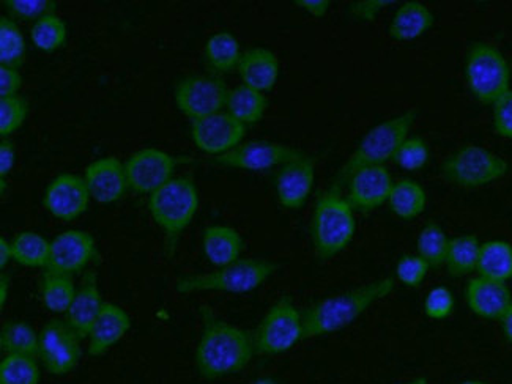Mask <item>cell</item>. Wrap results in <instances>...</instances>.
<instances>
[{"label": "cell", "instance_id": "6da1fadb", "mask_svg": "<svg viewBox=\"0 0 512 384\" xmlns=\"http://www.w3.org/2000/svg\"><path fill=\"white\" fill-rule=\"evenodd\" d=\"M202 336L197 344L196 369L205 380H219L242 372L256 353L253 333L216 315L212 307H201Z\"/></svg>", "mask_w": 512, "mask_h": 384}, {"label": "cell", "instance_id": "7a4b0ae2", "mask_svg": "<svg viewBox=\"0 0 512 384\" xmlns=\"http://www.w3.org/2000/svg\"><path fill=\"white\" fill-rule=\"evenodd\" d=\"M394 288H396L394 277L386 276L347 292L327 296L311 304L301 311L303 326H305V340L330 336L342 331L357 322L358 318L366 314L375 303L390 296Z\"/></svg>", "mask_w": 512, "mask_h": 384}, {"label": "cell", "instance_id": "3957f363", "mask_svg": "<svg viewBox=\"0 0 512 384\" xmlns=\"http://www.w3.org/2000/svg\"><path fill=\"white\" fill-rule=\"evenodd\" d=\"M418 115L420 111L412 108L372 126L371 130L361 137L360 144L347 159L346 164L338 170L330 189L342 192L346 189L347 181L357 170L364 167L386 166L388 161H393L397 148L409 137Z\"/></svg>", "mask_w": 512, "mask_h": 384}, {"label": "cell", "instance_id": "277c9868", "mask_svg": "<svg viewBox=\"0 0 512 384\" xmlns=\"http://www.w3.org/2000/svg\"><path fill=\"white\" fill-rule=\"evenodd\" d=\"M357 232L355 210L342 192H322L311 216V241L320 262H328L352 243Z\"/></svg>", "mask_w": 512, "mask_h": 384}, {"label": "cell", "instance_id": "5b68a950", "mask_svg": "<svg viewBox=\"0 0 512 384\" xmlns=\"http://www.w3.org/2000/svg\"><path fill=\"white\" fill-rule=\"evenodd\" d=\"M278 263L267 259H240L212 273L191 274L175 282L182 295L197 292L249 293L264 285L276 271Z\"/></svg>", "mask_w": 512, "mask_h": 384}, {"label": "cell", "instance_id": "8992f818", "mask_svg": "<svg viewBox=\"0 0 512 384\" xmlns=\"http://www.w3.org/2000/svg\"><path fill=\"white\" fill-rule=\"evenodd\" d=\"M199 208V191L188 177L172 178L149 196V210L156 226L166 235L167 248L174 249Z\"/></svg>", "mask_w": 512, "mask_h": 384}, {"label": "cell", "instance_id": "52a82bcc", "mask_svg": "<svg viewBox=\"0 0 512 384\" xmlns=\"http://www.w3.org/2000/svg\"><path fill=\"white\" fill-rule=\"evenodd\" d=\"M464 78L475 100L492 106L511 90V68L500 49L475 41L468 46L464 60Z\"/></svg>", "mask_w": 512, "mask_h": 384}, {"label": "cell", "instance_id": "ba28073f", "mask_svg": "<svg viewBox=\"0 0 512 384\" xmlns=\"http://www.w3.org/2000/svg\"><path fill=\"white\" fill-rule=\"evenodd\" d=\"M508 172L506 159L475 144L457 148L442 164L443 178L461 189L484 188L505 178Z\"/></svg>", "mask_w": 512, "mask_h": 384}, {"label": "cell", "instance_id": "9c48e42d", "mask_svg": "<svg viewBox=\"0 0 512 384\" xmlns=\"http://www.w3.org/2000/svg\"><path fill=\"white\" fill-rule=\"evenodd\" d=\"M253 337L257 355L265 356L282 355L305 340L303 312L294 298L281 296L260 320Z\"/></svg>", "mask_w": 512, "mask_h": 384}, {"label": "cell", "instance_id": "30bf717a", "mask_svg": "<svg viewBox=\"0 0 512 384\" xmlns=\"http://www.w3.org/2000/svg\"><path fill=\"white\" fill-rule=\"evenodd\" d=\"M229 92L231 89L221 76L193 74L183 78L175 87V103L180 112L194 122L226 111Z\"/></svg>", "mask_w": 512, "mask_h": 384}, {"label": "cell", "instance_id": "8fae6325", "mask_svg": "<svg viewBox=\"0 0 512 384\" xmlns=\"http://www.w3.org/2000/svg\"><path fill=\"white\" fill-rule=\"evenodd\" d=\"M81 342V337L65 320L54 318L40 331L38 359L51 375L64 377L71 370H75L81 361Z\"/></svg>", "mask_w": 512, "mask_h": 384}, {"label": "cell", "instance_id": "7c38bea8", "mask_svg": "<svg viewBox=\"0 0 512 384\" xmlns=\"http://www.w3.org/2000/svg\"><path fill=\"white\" fill-rule=\"evenodd\" d=\"M179 159L158 148H142L125 161L128 186L136 194H153L174 178Z\"/></svg>", "mask_w": 512, "mask_h": 384}, {"label": "cell", "instance_id": "4fadbf2b", "mask_svg": "<svg viewBox=\"0 0 512 384\" xmlns=\"http://www.w3.org/2000/svg\"><path fill=\"white\" fill-rule=\"evenodd\" d=\"M300 148L290 145L279 144L271 141H248L242 142L232 152L226 155L216 156L215 164L231 169L249 170V172H260V170L281 167L289 163L290 159L303 155Z\"/></svg>", "mask_w": 512, "mask_h": 384}, {"label": "cell", "instance_id": "5bb4252c", "mask_svg": "<svg viewBox=\"0 0 512 384\" xmlns=\"http://www.w3.org/2000/svg\"><path fill=\"white\" fill-rule=\"evenodd\" d=\"M97 257V243L89 232L67 230L51 241L45 271L73 276L86 270Z\"/></svg>", "mask_w": 512, "mask_h": 384}, {"label": "cell", "instance_id": "9a60e30c", "mask_svg": "<svg viewBox=\"0 0 512 384\" xmlns=\"http://www.w3.org/2000/svg\"><path fill=\"white\" fill-rule=\"evenodd\" d=\"M245 125L226 111L216 112L204 119L194 120L191 136L194 144L207 155L221 156L242 144L246 136Z\"/></svg>", "mask_w": 512, "mask_h": 384}, {"label": "cell", "instance_id": "2e32d148", "mask_svg": "<svg viewBox=\"0 0 512 384\" xmlns=\"http://www.w3.org/2000/svg\"><path fill=\"white\" fill-rule=\"evenodd\" d=\"M316 181V158L303 155L279 167L275 178L279 204L287 210H301L308 204Z\"/></svg>", "mask_w": 512, "mask_h": 384}, {"label": "cell", "instance_id": "e0dca14e", "mask_svg": "<svg viewBox=\"0 0 512 384\" xmlns=\"http://www.w3.org/2000/svg\"><path fill=\"white\" fill-rule=\"evenodd\" d=\"M393 185V177L388 167H364L357 170L347 181L346 199L353 210L361 215H371L372 211L388 204Z\"/></svg>", "mask_w": 512, "mask_h": 384}, {"label": "cell", "instance_id": "ac0fdd59", "mask_svg": "<svg viewBox=\"0 0 512 384\" xmlns=\"http://www.w3.org/2000/svg\"><path fill=\"white\" fill-rule=\"evenodd\" d=\"M90 199L92 197L84 177L65 172L49 183L43 205L54 218L73 221L86 213Z\"/></svg>", "mask_w": 512, "mask_h": 384}, {"label": "cell", "instance_id": "d6986e66", "mask_svg": "<svg viewBox=\"0 0 512 384\" xmlns=\"http://www.w3.org/2000/svg\"><path fill=\"white\" fill-rule=\"evenodd\" d=\"M90 197L98 204H114L127 194L128 180L125 164L116 156L97 159L84 172Z\"/></svg>", "mask_w": 512, "mask_h": 384}, {"label": "cell", "instance_id": "ffe728a7", "mask_svg": "<svg viewBox=\"0 0 512 384\" xmlns=\"http://www.w3.org/2000/svg\"><path fill=\"white\" fill-rule=\"evenodd\" d=\"M465 301L476 317L500 320L512 303V293L505 282L490 281L476 276L467 282Z\"/></svg>", "mask_w": 512, "mask_h": 384}, {"label": "cell", "instance_id": "44dd1931", "mask_svg": "<svg viewBox=\"0 0 512 384\" xmlns=\"http://www.w3.org/2000/svg\"><path fill=\"white\" fill-rule=\"evenodd\" d=\"M103 306L104 301L98 288L97 273L86 271L76 292L75 300L65 314V322L82 340L87 339Z\"/></svg>", "mask_w": 512, "mask_h": 384}, {"label": "cell", "instance_id": "7402d4cb", "mask_svg": "<svg viewBox=\"0 0 512 384\" xmlns=\"http://www.w3.org/2000/svg\"><path fill=\"white\" fill-rule=\"evenodd\" d=\"M131 329V317L125 309L114 303H104L97 322L90 329L89 348L90 356H103L109 348L119 344Z\"/></svg>", "mask_w": 512, "mask_h": 384}, {"label": "cell", "instance_id": "603a6c76", "mask_svg": "<svg viewBox=\"0 0 512 384\" xmlns=\"http://www.w3.org/2000/svg\"><path fill=\"white\" fill-rule=\"evenodd\" d=\"M237 71L243 84L265 93L275 87L281 67L275 52L257 46L243 52Z\"/></svg>", "mask_w": 512, "mask_h": 384}, {"label": "cell", "instance_id": "cb8c5ba5", "mask_svg": "<svg viewBox=\"0 0 512 384\" xmlns=\"http://www.w3.org/2000/svg\"><path fill=\"white\" fill-rule=\"evenodd\" d=\"M435 16L431 8L421 4L418 0H409L399 5L388 27L391 40L404 41L418 40L434 27Z\"/></svg>", "mask_w": 512, "mask_h": 384}, {"label": "cell", "instance_id": "d4e9b609", "mask_svg": "<svg viewBox=\"0 0 512 384\" xmlns=\"http://www.w3.org/2000/svg\"><path fill=\"white\" fill-rule=\"evenodd\" d=\"M202 246L208 262L216 268H223L242 259L245 241L234 227L210 226L204 230Z\"/></svg>", "mask_w": 512, "mask_h": 384}, {"label": "cell", "instance_id": "484cf974", "mask_svg": "<svg viewBox=\"0 0 512 384\" xmlns=\"http://www.w3.org/2000/svg\"><path fill=\"white\" fill-rule=\"evenodd\" d=\"M242 56L243 52L237 38L226 30L216 32L208 38L205 45V65L215 76H223L237 70Z\"/></svg>", "mask_w": 512, "mask_h": 384}, {"label": "cell", "instance_id": "4316f807", "mask_svg": "<svg viewBox=\"0 0 512 384\" xmlns=\"http://www.w3.org/2000/svg\"><path fill=\"white\" fill-rule=\"evenodd\" d=\"M268 100L265 93L251 89L248 85L240 84L231 89L227 96L226 112L235 120L248 126L256 125L264 119L267 112Z\"/></svg>", "mask_w": 512, "mask_h": 384}, {"label": "cell", "instance_id": "83f0119b", "mask_svg": "<svg viewBox=\"0 0 512 384\" xmlns=\"http://www.w3.org/2000/svg\"><path fill=\"white\" fill-rule=\"evenodd\" d=\"M388 207L393 215L404 221L420 218L427 207L426 189L412 178L394 181Z\"/></svg>", "mask_w": 512, "mask_h": 384}, {"label": "cell", "instance_id": "f1b7e54d", "mask_svg": "<svg viewBox=\"0 0 512 384\" xmlns=\"http://www.w3.org/2000/svg\"><path fill=\"white\" fill-rule=\"evenodd\" d=\"M478 276L490 281L508 282L512 279V244L503 240L486 241L479 252Z\"/></svg>", "mask_w": 512, "mask_h": 384}, {"label": "cell", "instance_id": "f546056e", "mask_svg": "<svg viewBox=\"0 0 512 384\" xmlns=\"http://www.w3.org/2000/svg\"><path fill=\"white\" fill-rule=\"evenodd\" d=\"M481 244L483 243L473 233H462L451 238L445 262L449 276L459 279L476 273Z\"/></svg>", "mask_w": 512, "mask_h": 384}, {"label": "cell", "instance_id": "4dcf8cb0", "mask_svg": "<svg viewBox=\"0 0 512 384\" xmlns=\"http://www.w3.org/2000/svg\"><path fill=\"white\" fill-rule=\"evenodd\" d=\"M76 292L78 288L73 281V276L43 271L40 284L41 301L52 314H67L71 303L75 300Z\"/></svg>", "mask_w": 512, "mask_h": 384}, {"label": "cell", "instance_id": "1f68e13d", "mask_svg": "<svg viewBox=\"0 0 512 384\" xmlns=\"http://www.w3.org/2000/svg\"><path fill=\"white\" fill-rule=\"evenodd\" d=\"M0 347L7 355L38 358L40 333H37L29 323L7 322L0 331Z\"/></svg>", "mask_w": 512, "mask_h": 384}, {"label": "cell", "instance_id": "d6a6232c", "mask_svg": "<svg viewBox=\"0 0 512 384\" xmlns=\"http://www.w3.org/2000/svg\"><path fill=\"white\" fill-rule=\"evenodd\" d=\"M12 251L13 260L19 265L45 270L51 251V241L41 237L40 233L26 230L15 235L12 240Z\"/></svg>", "mask_w": 512, "mask_h": 384}, {"label": "cell", "instance_id": "836d02e7", "mask_svg": "<svg viewBox=\"0 0 512 384\" xmlns=\"http://www.w3.org/2000/svg\"><path fill=\"white\" fill-rule=\"evenodd\" d=\"M27 46L23 32L8 16L0 18V67L19 70L26 63Z\"/></svg>", "mask_w": 512, "mask_h": 384}, {"label": "cell", "instance_id": "e575fe53", "mask_svg": "<svg viewBox=\"0 0 512 384\" xmlns=\"http://www.w3.org/2000/svg\"><path fill=\"white\" fill-rule=\"evenodd\" d=\"M449 241L451 238L446 235L445 229L438 222L429 221L424 224L416 240V254L431 268H440L445 266Z\"/></svg>", "mask_w": 512, "mask_h": 384}, {"label": "cell", "instance_id": "d590c367", "mask_svg": "<svg viewBox=\"0 0 512 384\" xmlns=\"http://www.w3.org/2000/svg\"><path fill=\"white\" fill-rule=\"evenodd\" d=\"M67 24L59 15H48L38 19L30 29V40L35 48L43 52H54L67 43Z\"/></svg>", "mask_w": 512, "mask_h": 384}, {"label": "cell", "instance_id": "8d00e7d4", "mask_svg": "<svg viewBox=\"0 0 512 384\" xmlns=\"http://www.w3.org/2000/svg\"><path fill=\"white\" fill-rule=\"evenodd\" d=\"M40 378L37 358L7 355L0 362V384H38Z\"/></svg>", "mask_w": 512, "mask_h": 384}, {"label": "cell", "instance_id": "74e56055", "mask_svg": "<svg viewBox=\"0 0 512 384\" xmlns=\"http://www.w3.org/2000/svg\"><path fill=\"white\" fill-rule=\"evenodd\" d=\"M8 18L23 23H37L38 19L48 15H56L57 2L54 0H4Z\"/></svg>", "mask_w": 512, "mask_h": 384}, {"label": "cell", "instance_id": "f35d334b", "mask_svg": "<svg viewBox=\"0 0 512 384\" xmlns=\"http://www.w3.org/2000/svg\"><path fill=\"white\" fill-rule=\"evenodd\" d=\"M431 158V150L429 145L424 141L423 137L413 136L407 137L402 142L401 147L397 148L396 155H394L393 163L401 169L415 172L426 167Z\"/></svg>", "mask_w": 512, "mask_h": 384}, {"label": "cell", "instance_id": "ab89813d", "mask_svg": "<svg viewBox=\"0 0 512 384\" xmlns=\"http://www.w3.org/2000/svg\"><path fill=\"white\" fill-rule=\"evenodd\" d=\"M29 115V104L23 96L0 98V136L8 139L10 134L18 131Z\"/></svg>", "mask_w": 512, "mask_h": 384}, {"label": "cell", "instance_id": "60d3db41", "mask_svg": "<svg viewBox=\"0 0 512 384\" xmlns=\"http://www.w3.org/2000/svg\"><path fill=\"white\" fill-rule=\"evenodd\" d=\"M431 266L418 254L402 255L396 265V279L409 288H418L426 281Z\"/></svg>", "mask_w": 512, "mask_h": 384}, {"label": "cell", "instance_id": "b9f144b4", "mask_svg": "<svg viewBox=\"0 0 512 384\" xmlns=\"http://www.w3.org/2000/svg\"><path fill=\"white\" fill-rule=\"evenodd\" d=\"M456 298L448 287H435L424 300V314L431 320H445L453 314Z\"/></svg>", "mask_w": 512, "mask_h": 384}, {"label": "cell", "instance_id": "7bdbcfd3", "mask_svg": "<svg viewBox=\"0 0 512 384\" xmlns=\"http://www.w3.org/2000/svg\"><path fill=\"white\" fill-rule=\"evenodd\" d=\"M492 123L498 136L512 141V89L492 104Z\"/></svg>", "mask_w": 512, "mask_h": 384}, {"label": "cell", "instance_id": "ee69618b", "mask_svg": "<svg viewBox=\"0 0 512 384\" xmlns=\"http://www.w3.org/2000/svg\"><path fill=\"white\" fill-rule=\"evenodd\" d=\"M393 4V0H357L349 5L347 13L355 23H374Z\"/></svg>", "mask_w": 512, "mask_h": 384}, {"label": "cell", "instance_id": "f6af8a7d", "mask_svg": "<svg viewBox=\"0 0 512 384\" xmlns=\"http://www.w3.org/2000/svg\"><path fill=\"white\" fill-rule=\"evenodd\" d=\"M16 161V148L10 139H4L0 144V194L4 196L5 188H7V175L12 172Z\"/></svg>", "mask_w": 512, "mask_h": 384}, {"label": "cell", "instance_id": "bcb514c9", "mask_svg": "<svg viewBox=\"0 0 512 384\" xmlns=\"http://www.w3.org/2000/svg\"><path fill=\"white\" fill-rule=\"evenodd\" d=\"M21 87H23V76L19 70L0 67V98L18 95Z\"/></svg>", "mask_w": 512, "mask_h": 384}, {"label": "cell", "instance_id": "7dc6e473", "mask_svg": "<svg viewBox=\"0 0 512 384\" xmlns=\"http://www.w3.org/2000/svg\"><path fill=\"white\" fill-rule=\"evenodd\" d=\"M295 5L303 12L311 15L312 18L322 19L327 16L331 2H328V0H295Z\"/></svg>", "mask_w": 512, "mask_h": 384}, {"label": "cell", "instance_id": "c3c4849f", "mask_svg": "<svg viewBox=\"0 0 512 384\" xmlns=\"http://www.w3.org/2000/svg\"><path fill=\"white\" fill-rule=\"evenodd\" d=\"M10 260H13L12 241L2 237L0 238V270L4 271Z\"/></svg>", "mask_w": 512, "mask_h": 384}, {"label": "cell", "instance_id": "681fc988", "mask_svg": "<svg viewBox=\"0 0 512 384\" xmlns=\"http://www.w3.org/2000/svg\"><path fill=\"white\" fill-rule=\"evenodd\" d=\"M498 322H500L501 333H503V336H505L509 344L512 345V303L511 306L508 307V311L503 314V317H501Z\"/></svg>", "mask_w": 512, "mask_h": 384}, {"label": "cell", "instance_id": "f907efd6", "mask_svg": "<svg viewBox=\"0 0 512 384\" xmlns=\"http://www.w3.org/2000/svg\"><path fill=\"white\" fill-rule=\"evenodd\" d=\"M8 290H10V276L2 271L0 274V309H4L7 303Z\"/></svg>", "mask_w": 512, "mask_h": 384}, {"label": "cell", "instance_id": "816d5d0a", "mask_svg": "<svg viewBox=\"0 0 512 384\" xmlns=\"http://www.w3.org/2000/svg\"><path fill=\"white\" fill-rule=\"evenodd\" d=\"M394 384H429V380H427L426 377H416V378H413V380L401 381V383H394Z\"/></svg>", "mask_w": 512, "mask_h": 384}, {"label": "cell", "instance_id": "f5cc1de1", "mask_svg": "<svg viewBox=\"0 0 512 384\" xmlns=\"http://www.w3.org/2000/svg\"><path fill=\"white\" fill-rule=\"evenodd\" d=\"M459 384H487V383H484V381H479V380H467V381H462V383H459Z\"/></svg>", "mask_w": 512, "mask_h": 384}, {"label": "cell", "instance_id": "db71d44e", "mask_svg": "<svg viewBox=\"0 0 512 384\" xmlns=\"http://www.w3.org/2000/svg\"><path fill=\"white\" fill-rule=\"evenodd\" d=\"M254 384H276V383H273V381H271V380H260V381H257V383H254Z\"/></svg>", "mask_w": 512, "mask_h": 384}, {"label": "cell", "instance_id": "11a10c76", "mask_svg": "<svg viewBox=\"0 0 512 384\" xmlns=\"http://www.w3.org/2000/svg\"><path fill=\"white\" fill-rule=\"evenodd\" d=\"M511 81H512V70H511Z\"/></svg>", "mask_w": 512, "mask_h": 384}]
</instances>
